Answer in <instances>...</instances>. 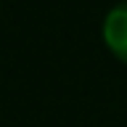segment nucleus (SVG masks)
Segmentation results:
<instances>
[{"label": "nucleus", "instance_id": "nucleus-1", "mask_svg": "<svg viewBox=\"0 0 127 127\" xmlns=\"http://www.w3.org/2000/svg\"><path fill=\"white\" fill-rule=\"evenodd\" d=\"M101 37L111 53L122 64H127V0L117 3L109 13L103 16L101 24Z\"/></svg>", "mask_w": 127, "mask_h": 127}]
</instances>
